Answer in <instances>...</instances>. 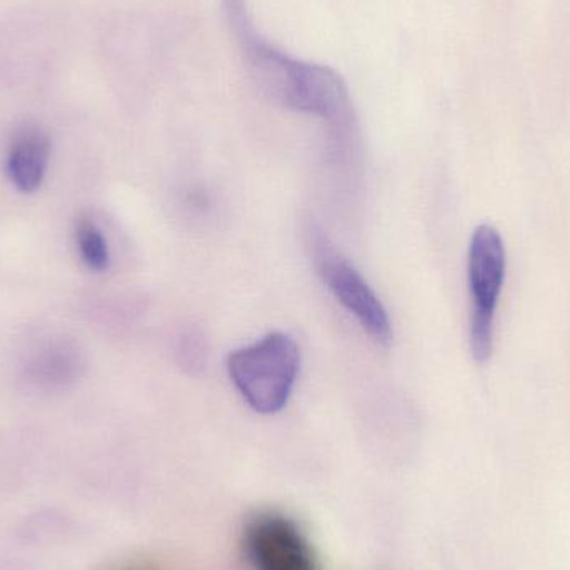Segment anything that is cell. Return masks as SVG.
Instances as JSON below:
<instances>
[{
  "label": "cell",
  "mask_w": 570,
  "mask_h": 570,
  "mask_svg": "<svg viewBox=\"0 0 570 570\" xmlns=\"http://www.w3.org/2000/svg\"><path fill=\"white\" fill-rule=\"evenodd\" d=\"M122 570H163V569L157 568V566H153V564H132V566H127V568H124Z\"/></svg>",
  "instance_id": "obj_9"
},
{
  "label": "cell",
  "mask_w": 570,
  "mask_h": 570,
  "mask_svg": "<svg viewBox=\"0 0 570 570\" xmlns=\"http://www.w3.org/2000/svg\"><path fill=\"white\" fill-rule=\"evenodd\" d=\"M184 338H186V341L180 345V355H183L184 362H186L189 367H200V364H203L204 352L196 351H204V348L200 347L199 341H197V337L194 334L186 335Z\"/></svg>",
  "instance_id": "obj_8"
},
{
  "label": "cell",
  "mask_w": 570,
  "mask_h": 570,
  "mask_svg": "<svg viewBox=\"0 0 570 570\" xmlns=\"http://www.w3.org/2000/svg\"><path fill=\"white\" fill-rule=\"evenodd\" d=\"M77 244H79L80 256L83 263L97 273H102L109 267V247L102 233L97 229L96 224L90 220H80L77 226Z\"/></svg>",
  "instance_id": "obj_7"
},
{
  "label": "cell",
  "mask_w": 570,
  "mask_h": 570,
  "mask_svg": "<svg viewBox=\"0 0 570 570\" xmlns=\"http://www.w3.org/2000/svg\"><path fill=\"white\" fill-rule=\"evenodd\" d=\"M224 17L250 77L274 102L318 117L337 142L357 134L347 83L331 67L294 59L257 30L247 0H223Z\"/></svg>",
  "instance_id": "obj_1"
},
{
  "label": "cell",
  "mask_w": 570,
  "mask_h": 570,
  "mask_svg": "<svg viewBox=\"0 0 570 570\" xmlns=\"http://www.w3.org/2000/svg\"><path fill=\"white\" fill-rule=\"evenodd\" d=\"M50 156V140L37 127H26L13 137L7 156V173L17 189L33 193L42 184Z\"/></svg>",
  "instance_id": "obj_6"
},
{
  "label": "cell",
  "mask_w": 570,
  "mask_h": 570,
  "mask_svg": "<svg viewBox=\"0 0 570 570\" xmlns=\"http://www.w3.org/2000/svg\"><path fill=\"white\" fill-rule=\"evenodd\" d=\"M471 291V348L475 361H489L494 347V322L505 279V247L492 226H479L472 234L468 259Z\"/></svg>",
  "instance_id": "obj_3"
},
{
  "label": "cell",
  "mask_w": 570,
  "mask_h": 570,
  "mask_svg": "<svg viewBox=\"0 0 570 570\" xmlns=\"http://www.w3.org/2000/svg\"><path fill=\"white\" fill-rule=\"evenodd\" d=\"M246 552L254 570H317L304 535L283 515L254 519L247 525Z\"/></svg>",
  "instance_id": "obj_5"
},
{
  "label": "cell",
  "mask_w": 570,
  "mask_h": 570,
  "mask_svg": "<svg viewBox=\"0 0 570 570\" xmlns=\"http://www.w3.org/2000/svg\"><path fill=\"white\" fill-rule=\"evenodd\" d=\"M314 261L318 276L327 285L335 301L357 318L358 324L372 341L389 347L394 338L391 318L381 298L362 274L344 257L338 256L322 243L315 244Z\"/></svg>",
  "instance_id": "obj_4"
},
{
  "label": "cell",
  "mask_w": 570,
  "mask_h": 570,
  "mask_svg": "<svg viewBox=\"0 0 570 570\" xmlns=\"http://www.w3.org/2000/svg\"><path fill=\"white\" fill-rule=\"evenodd\" d=\"M227 372L244 401L259 414L283 411L301 372V348L284 332H271L230 352Z\"/></svg>",
  "instance_id": "obj_2"
}]
</instances>
